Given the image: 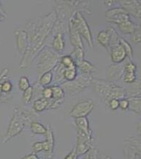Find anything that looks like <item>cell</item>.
<instances>
[{
  "label": "cell",
  "mask_w": 141,
  "mask_h": 159,
  "mask_svg": "<svg viewBox=\"0 0 141 159\" xmlns=\"http://www.w3.org/2000/svg\"><path fill=\"white\" fill-rule=\"evenodd\" d=\"M57 22L55 11L47 15L32 19L22 25L20 29L27 33L29 48L21 60L20 69L29 68L44 48L47 46L49 37L52 33Z\"/></svg>",
  "instance_id": "cell-1"
},
{
  "label": "cell",
  "mask_w": 141,
  "mask_h": 159,
  "mask_svg": "<svg viewBox=\"0 0 141 159\" xmlns=\"http://www.w3.org/2000/svg\"><path fill=\"white\" fill-rule=\"evenodd\" d=\"M38 116V113H35L34 111H30L22 106L16 107L9 121L7 130L3 138L4 143L20 135L32 121L36 120Z\"/></svg>",
  "instance_id": "cell-2"
},
{
  "label": "cell",
  "mask_w": 141,
  "mask_h": 159,
  "mask_svg": "<svg viewBox=\"0 0 141 159\" xmlns=\"http://www.w3.org/2000/svg\"><path fill=\"white\" fill-rule=\"evenodd\" d=\"M55 11L57 15V22L64 23L65 21H69L72 16L76 11L83 13L92 14L91 1H55Z\"/></svg>",
  "instance_id": "cell-3"
},
{
  "label": "cell",
  "mask_w": 141,
  "mask_h": 159,
  "mask_svg": "<svg viewBox=\"0 0 141 159\" xmlns=\"http://www.w3.org/2000/svg\"><path fill=\"white\" fill-rule=\"evenodd\" d=\"M91 85L100 99L107 106L110 100L112 99L121 100L127 98L125 88L114 83H110L104 80L93 78Z\"/></svg>",
  "instance_id": "cell-4"
},
{
  "label": "cell",
  "mask_w": 141,
  "mask_h": 159,
  "mask_svg": "<svg viewBox=\"0 0 141 159\" xmlns=\"http://www.w3.org/2000/svg\"><path fill=\"white\" fill-rule=\"evenodd\" d=\"M60 54H58L52 50V48L46 46L39 54L37 60V68L38 76L47 72L52 71L60 63L61 58Z\"/></svg>",
  "instance_id": "cell-5"
},
{
  "label": "cell",
  "mask_w": 141,
  "mask_h": 159,
  "mask_svg": "<svg viewBox=\"0 0 141 159\" xmlns=\"http://www.w3.org/2000/svg\"><path fill=\"white\" fill-rule=\"evenodd\" d=\"M93 75L79 74L76 79L72 81H65L60 85L64 90L65 94L74 96L83 92L92 85Z\"/></svg>",
  "instance_id": "cell-6"
},
{
  "label": "cell",
  "mask_w": 141,
  "mask_h": 159,
  "mask_svg": "<svg viewBox=\"0 0 141 159\" xmlns=\"http://www.w3.org/2000/svg\"><path fill=\"white\" fill-rule=\"evenodd\" d=\"M69 21L74 25V27L76 28L77 32L80 34L82 38L85 39V41L88 43V46L90 48H93V37L92 34L91 30L89 26L88 22L84 17L83 13L80 11H76L74 13V15L72 16V17L70 19Z\"/></svg>",
  "instance_id": "cell-7"
},
{
  "label": "cell",
  "mask_w": 141,
  "mask_h": 159,
  "mask_svg": "<svg viewBox=\"0 0 141 159\" xmlns=\"http://www.w3.org/2000/svg\"><path fill=\"white\" fill-rule=\"evenodd\" d=\"M123 159H141V138L138 135L125 140Z\"/></svg>",
  "instance_id": "cell-8"
},
{
  "label": "cell",
  "mask_w": 141,
  "mask_h": 159,
  "mask_svg": "<svg viewBox=\"0 0 141 159\" xmlns=\"http://www.w3.org/2000/svg\"><path fill=\"white\" fill-rule=\"evenodd\" d=\"M77 130V143L75 146L77 156L80 157L81 156L86 155L93 148V135H89L80 130Z\"/></svg>",
  "instance_id": "cell-9"
},
{
  "label": "cell",
  "mask_w": 141,
  "mask_h": 159,
  "mask_svg": "<svg viewBox=\"0 0 141 159\" xmlns=\"http://www.w3.org/2000/svg\"><path fill=\"white\" fill-rule=\"evenodd\" d=\"M105 20L107 22L118 25L131 20V16L122 7H113L108 9L105 13Z\"/></svg>",
  "instance_id": "cell-10"
},
{
  "label": "cell",
  "mask_w": 141,
  "mask_h": 159,
  "mask_svg": "<svg viewBox=\"0 0 141 159\" xmlns=\"http://www.w3.org/2000/svg\"><path fill=\"white\" fill-rule=\"evenodd\" d=\"M95 108V103L93 100H87L80 101L72 107L70 115L74 119L87 117L93 112Z\"/></svg>",
  "instance_id": "cell-11"
},
{
  "label": "cell",
  "mask_w": 141,
  "mask_h": 159,
  "mask_svg": "<svg viewBox=\"0 0 141 159\" xmlns=\"http://www.w3.org/2000/svg\"><path fill=\"white\" fill-rule=\"evenodd\" d=\"M56 32L54 37L52 48L54 51L58 54H62L65 48V42L64 38V29H63V23L57 22L55 26Z\"/></svg>",
  "instance_id": "cell-12"
},
{
  "label": "cell",
  "mask_w": 141,
  "mask_h": 159,
  "mask_svg": "<svg viewBox=\"0 0 141 159\" xmlns=\"http://www.w3.org/2000/svg\"><path fill=\"white\" fill-rule=\"evenodd\" d=\"M125 62L121 64H112L106 67V80L110 83L116 82L123 78L125 73Z\"/></svg>",
  "instance_id": "cell-13"
},
{
  "label": "cell",
  "mask_w": 141,
  "mask_h": 159,
  "mask_svg": "<svg viewBox=\"0 0 141 159\" xmlns=\"http://www.w3.org/2000/svg\"><path fill=\"white\" fill-rule=\"evenodd\" d=\"M121 7L124 9L130 16L141 20V4L136 0H122L117 1Z\"/></svg>",
  "instance_id": "cell-14"
},
{
  "label": "cell",
  "mask_w": 141,
  "mask_h": 159,
  "mask_svg": "<svg viewBox=\"0 0 141 159\" xmlns=\"http://www.w3.org/2000/svg\"><path fill=\"white\" fill-rule=\"evenodd\" d=\"M16 44L18 52L22 56L25 55L29 48V39L27 33L22 29H17L15 31Z\"/></svg>",
  "instance_id": "cell-15"
},
{
  "label": "cell",
  "mask_w": 141,
  "mask_h": 159,
  "mask_svg": "<svg viewBox=\"0 0 141 159\" xmlns=\"http://www.w3.org/2000/svg\"><path fill=\"white\" fill-rule=\"evenodd\" d=\"M68 33H69V39L70 44L73 48H84L83 45V38L77 32L76 28L70 21H68Z\"/></svg>",
  "instance_id": "cell-16"
},
{
  "label": "cell",
  "mask_w": 141,
  "mask_h": 159,
  "mask_svg": "<svg viewBox=\"0 0 141 159\" xmlns=\"http://www.w3.org/2000/svg\"><path fill=\"white\" fill-rule=\"evenodd\" d=\"M127 58V54L121 44H117L110 49V59L113 64L123 63Z\"/></svg>",
  "instance_id": "cell-17"
},
{
  "label": "cell",
  "mask_w": 141,
  "mask_h": 159,
  "mask_svg": "<svg viewBox=\"0 0 141 159\" xmlns=\"http://www.w3.org/2000/svg\"><path fill=\"white\" fill-rule=\"evenodd\" d=\"M96 40L101 46L108 50L110 49V33L108 29V27L106 29L99 32L96 37Z\"/></svg>",
  "instance_id": "cell-18"
},
{
  "label": "cell",
  "mask_w": 141,
  "mask_h": 159,
  "mask_svg": "<svg viewBox=\"0 0 141 159\" xmlns=\"http://www.w3.org/2000/svg\"><path fill=\"white\" fill-rule=\"evenodd\" d=\"M126 89L127 98H140L141 97V79L137 80L135 83L130 84V86Z\"/></svg>",
  "instance_id": "cell-19"
},
{
  "label": "cell",
  "mask_w": 141,
  "mask_h": 159,
  "mask_svg": "<svg viewBox=\"0 0 141 159\" xmlns=\"http://www.w3.org/2000/svg\"><path fill=\"white\" fill-rule=\"evenodd\" d=\"M76 65L77 70L80 72V74L93 75V72L95 70V65L85 59L79 62H77Z\"/></svg>",
  "instance_id": "cell-20"
},
{
  "label": "cell",
  "mask_w": 141,
  "mask_h": 159,
  "mask_svg": "<svg viewBox=\"0 0 141 159\" xmlns=\"http://www.w3.org/2000/svg\"><path fill=\"white\" fill-rule=\"evenodd\" d=\"M50 108V100L44 99L43 98H38L34 100L32 104V109L37 113H42Z\"/></svg>",
  "instance_id": "cell-21"
},
{
  "label": "cell",
  "mask_w": 141,
  "mask_h": 159,
  "mask_svg": "<svg viewBox=\"0 0 141 159\" xmlns=\"http://www.w3.org/2000/svg\"><path fill=\"white\" fill-rule=\"evenodd\" d=\"M75 125L76 129L80 130L89 135H93V130L90 127V122L87 117L75 118Z\"/></svg>",
  "instance_id": "cell-22"
},
{
  "label": "cell",
  "mask_w": 141,
  "mask_h": 159,
  "mask_svg": "<svg viewBox=\"0 0 141 159\" xmlns=\"http://www.w3.org/2000/svg\"><path fill=\"white\" fill-rule=\"evenodd\" d=\"M65 67L60 63L56 66V67L52 70L53 73V82L54 85H60L61 84L65 82L64 78V70Z\"/></svg>",
  "instance_id": "cell-23"
},
{
  "label": "cell",
  "mask_w": 141,
  "mask_h": 159,
  "mask_svg": "<svg viewBox=\"0 0 141 159\" xmlns=\"http://www.w3.org/2000/svg\"><path fill=\"white\" fill-rule=\"evenodd\" d=\"M117 26L118 27L120 31L121 32V33L124 34H130V35H132L136 29V25L133 22L132 20L126 21V22L121 23V24L117 25Z\"/></svg>",
  "instance_id": "cell-24"
},
{
  "label": "cell",
  "mask_w": 141,
  "mask_h": 159,
  "mask_svg": "<svg viewBox=\"0 0 141 159\" xmlns=\"http://www.w3.org/2000/svg\"><path fill=\"white\" fill-rule=\"evenodd\" d=\"M52 90V99L57 102H63L65 97V93L62 88L58 85H51Z\"/></svg>",
  "instance_id": "cell-25"
},
{
  "label": "cell",
  "mask_w": 141,
  "mask_h": 159,
  "mask_svg": "<svg viewBox=\"0 0 141 159\" xmlns=\"http://www.w3.org/2000/svg\"><path fill=\"white\" fill-rule=\"evenodd\" d=\"M30 130L35 135H45L48 128L37 120H34L30 123Z\"/></svg>",
  "instance_id": "cell-26"
},
{
  "label": "cell",
  "mask_w": 141,
  "mask_h": 159,
  "mask_svg": "<svg viewBox=\"0 0 141 159\" xmlns=\"http://www.w3.org/2000/svg\"><path fill=\"white\" fill-rule=\"evenodd\" d=\"M53 81V73L52 71H49L45 73L42 74V75L39 77L38 80L37 81V83L39 84V85L42 87L45 88L50 86L51 83Z\"/></svg>",
  "instance_id": "cell-27"
},
{
  "label": "cell",
  "mask_w": 141,
  "mask_h": 159,
  "mask_svg": "<svg viewBox=\"0 0 141 159\" xmlns=\"http://www.w3.org/2000/svg\"><path fill=\"white\" fill-rule=\"evenodd\" d=\"M129 100H130V106L128 111H132L141 117V98H130Z\"/></svg>",
  "instance_id": "cell-28"
},
{
  "label": "cell",
  "mask_w": 141,
  "mask_h": 159,
  "mask_svg": "<svg viewBox=\"0 0 141 159\" xmlns=\"http://www.w3.org/2000/svg\"><path fill=\"white\" fill-rule=\"evenodd\" d=\"M78 70L77 67L65 68L64 70V78L65 81L70 82L74 80L78 76Z\"/></svg>",
  "instance_id": "cell-29"
},
{
  "label": "cell",
  "mask_w": 141,
  "mask_h": 159,
  "mask_svg": "<svg viewBox=\"0 0 141 159\" xmlns=\"http://www.w3.org/2000/svg\"><path fill=\"white\" fill-rule=\"evenodd\" d=\"M119 44H121L122 47L124 48V50L127 54V57H128V59L132 60L133 57V50L132 45L130 44V43H128V42L125 40L124 38L121 37L119 39Z\"/></svg>",
  "instance_id": "cell-30"
},
{
  "label": "cell",
  "mask_w": 141,
  "mask_h": 159,
  "mask_svg": "<svg viewBox=\"0 0 141 159\" xmlns=\"http://www.w3.org/2000/svg\"><path fill=\"white\" fill-rule=\"evenodd\" d=\"M130 42L136 45L141 46V20H140L138 26H136L135 32L130 37Z\"/></svg>",
  "instance_id": "cell-31"
},
{
  "label": "cell",
  "mask_w": 141,
  "mask_h": 159,
  "mask_svg": "<svg viewBox=\"0 0 141 159\" xmlns=\"http://www.w3.org/2000/svg\"><path fill=\"white\" fill-rule=\"evenodd\" d=\"M60 63L65 68H70V67H77L76 63H75L73 58L71 57L70 55L61 56Z\"/></svg>",
  "instance_id": "cell-32"
},
{
  "label": "cell",
  "mask_w": 141,
  "mask_h": 159,
  "mask_svg": "<svg viewBox=\"0 0 141 159\" xmlns=\"http://www.w3.org/2000/svg\"><path fill=\"white\" fill-rule=\"evenodd\" d=\"M70 55L73 58L75 63L80 62L84 60V48H74Z\"/></svg>",
  "instance_id": "cell-33"
},
{
  "label": "cell",
  "mask_w": 141,
  "mask_h": 159,
  "mask_svg": "<svg viewBox=\"0 0 141 159\" xmlns=\"http://www.w3.org/2000/svg\"><path fill=\"white\" fill-rule=\"evenodd\" d=\"M34 97V87L31 85L30 87L23 92L22 101L24 104H28L32 101Z\"/></svg>",
  "instance_id": "cell-34"
},
{
  "label": "cell",
  "mask_w": 141,
  "mask_h": 159,
  "mask_svg": "<svg viewBox=\"0 0 141 159\" xmlns=\"http://www.w3.org/2000/svg\"><path fill=\"white\" fill-rule=\"evenodd\" d=\"M48 130L45 133V140L48 142L49 145H50L51 150L54 151V148H55V136H54L53 130L52 129L50 126L47 127Z\"/></svg>",
  "instance_id": "cell-35"
},
{
  "label": "cell",
  "mask_w": 141,
  "mask_h": 159,
  "mask_svg": "<svg viewBox=\"0 0 141 159\" xmlns=\"http://www.w3.org/2000/svg\"><path fill=\"white\" fill-rule=\"evenodd\" d=\"M30 83L29 79L26 76H22L18 81V88L21 91L24 92L30 87Z\"/></svg>",
  "instance_id": "cell-36"
},
{
  "label": "cell",
  "mask_w": 141,
  "mask_h": 159,
  "mask_svg": "<svg viewBox=\"0 0 141 159\" xmlns=\"http://www.w3.org/2000/svg\"><path fill=\"white\" fill-rule=\"evenodd\" d=\"M123 80L127 84H133L137 80V75L136 72H125L123 77Z\"/></svg>",
  "instance_id": "cell-37"
},
{
  "label": "cell",
  "mask_w": 141,
  "mask_h": 159,
  "mask_svg": "<svg viewBox=\"0 0 141 159\" xmlns=\"http://www.w3.org/2000/svg\"><path fill=\"white\" fill-rule=\"evenodd\" d=\"M125 72H136L137 71V65L132 60H128L125 62Z\"/></svg>",
  "instance_id": "cell-38"
},
{
  "label": "cell",
  "mask_w": 141,
  "mask_h": 159,
  "mask_svg": "<svg viewBox=\"0 0 141 159\" xmlns=\"http://www.w3.org/2000/svg\"><path fill=\"white\" fill-rule=\"evenodd\" d=\"M2 92L4 94H9L13 88V85L10 80H6L3 83H2Z\"/></svg>",
  "instance_id": "cell-39"
},
{
  "label": "cell",
  "mask_w": 141,
  "mask_h": 159,
  "mask_svg": "<svg viewBox=\"0 0 141 159\" xmlns=\"http://www.w3.org/2000/svg\"><path fill=\"white\" fill-rule=\"evenodd\" d=\"M42 97L47 100H50L52 98V90L51 86H48V87L43 88L42 93Z\"/></svg>",
  "instance_id": "cell-40"
},
{
  "label": "cell",
  "mask_w": 141,
  "mask_h": 159,
  "mask_svg": "<svg viewBox=\"0 0 141 159\" xmlns=\"http://www.w3.org/2000/svg\"><path fill=\"white\" fill-rule=\"evenodd\" d=\"M129 106H130V100L128 98H123V99L120 100L119 108H121V111H127L129 109Z\"/></svg>",
  "instance_id": "cell-41"
},
{
  "label": "cell",
  "mask_w": 141,
  "mask_h": 159,
  "mask_svg": "<svg viewBox=\"0 0 141 159\" xmlns=\"http://www.w3.org/2000/svg\"><path fill=\"white\" fill-rule=\"evenodd\" d=\"M120 106V100L117 99H112L108 102L107 106L111 111H117L119 108Z\"/></svg>",
  "instance_id": "cell-42"
},
{
  "label": "cell",
  "mask_w": 141,
  "mask_h": 159,
  "mask_svg": "<svg viewBox=\"0 0 141 159\" xmlns=\"http://www.w3.org/2000/svg\"><path fill=\"white\" fill-rule=\"evenodd\" d=\"M32 151H33L34 153L36 154L43 151V143H42V141L35 142L34 143H33V145H32Z\"/></svg>",
  "instance_id": "cell-43"
},
{
  "label": "cell",
  "mask_w": 141,
  "mask_h": 159,
  "mask_svg": "<svg viewBox=\"0 0 141 159\" xmlns=\"http://www.w3.org/2000/svg\"><path fill=\"white\" fill-rule=\"evenodd\" d=\"M9 75V70L7 67H4L2 70L0 72V83H3L4 80H7Z\"/></svg>",
  "instance_id": "cell-44"
},
{
  "label": "cell",
  "mask_w": 141,
  "mask_h": 159,
  "mask_svg": "<svg viewBox=\"0 0 141 159\" xmlns=\"http://www.w3.org/2000/svg\"><path fill=\"white\" fill-rule=\"evenodd\" d=\"M98 152L97 151V149L93 147V148H92L91 150L88 153V158L89 159H98Z\"/></svg>",
  "instance_id": "cell-45"
},
{
  "label": "cell",
  "mask_w": 141,
  "mask_h": 159,
  "mask_svg": "<svg viewBox=\"0 0 141 159\" xmlns=\"http://www.w3.org/2000/svg\"><path fill=\"white\" fill-rule=\"evenodd\" d=\"M78 158V156H77L76 151H75V148L74 147L73 149L67 155L65 156L64 159H77Z\"/></svg>",
  "instance_id": "cell-46"
},
{
  "label": "cell",
  "mask_w": 141,
  "mask_h": 159,
  "mask_svg": "<svg viewBox=\"0 0 141 159\" xmlns=\"http://www.w3.org/2000/svg\"><path fill=\"white\" fill-rule=\"evenodd\" d=\"M11 97H12V95L10 93L9 94H2V95H0V103L9 101L11 98Z\"/></svg>",
  "instance_id": "cell-47"
},
{
  "label": "cell",
  "mask_w": 141,
  "mask_h": 159,
  "mask_svg": "<svg viewBox=\"0 0 141 159\" xmlns=\"http://www.w3.org/2000/svg\"><path fill=\"white\" fill-rule=\"evenodd\" d=\"M21 159H40L39 158V156H37V154L34 153V152H32L31 153L27 154V155L24 156L23 157L21 158Z\"/></svg>",
  "instance_id": "cell-48"
},
{
  "label": "cell",
  "mask_w": 141,
  "mask_h": 159,
  "mask_svg": "<svg viewBox=\"0 0 141 159\" xmlns=\"http://www.w3.org/2000/svg\"><path fill=\"white\" fill-rule=\"evenodd\" d=\"M136 130H137L138 135L141 138V120L138 122L137 126H136Z\"/></svg>",
  "instance_id": "cell-49"
},
{
  "label": "cell",
  "mask_w": 141,
  "mask_h": 159,
  "mask_svg": "<svg viewBox=\"0 0 141 159\" xmlns=\"http://www.w3.org/2000/svg\"><path fill=\"white\" fill-rule=\"evenodd\" d=\"M98 159H113L112 157H110V156L105 155V154H98Z\"/></svg>",
  "instance_id": "cell-50"
},
{
  "label": "cell",
  "mask_w": 141,
  "mask_h": 159,
  "mask_svg": "<svg viewBox=\"0 0 141 159\" xmlns=\"http://www.w3.org/2000/svg\"><path fill=\"white\" fill-rule=\"evenodd\" d=\"M117 1H104L103 3H104L105 5H106L107 7H111L112 6V4L117 3Z\"/></svg>",
  "instance_id": "cell-51"
},
{
  "label": "cell",
  "mask_w": 141,
  "mask_h": 159,
  "mask_svg": "<svg viewBox=\"0 0 141 159\" xmlns=\"http://www.w3.org/2000/svg\"><path fill=\"white\" fill-rule=\"evenodd\" d=\"M7 17V15L6 13H2L0 12V22H2L5 20V18Z\"/></svg>",
  "instance_id": "cell-52"
},
{
  "label": "cell",
  "mask_w": 141,
  "mask_h": 159,
  "mask_svg": "<svg viewBox=\"0 0 141 159\" xmlns=\"http://www.w3.org/2000/svg\"><path fill=\"white\" fill-rule=\"evenodd\" d=\"M0 12L5 13V11H4V9H3V7H2V4L1 2H0Z\"/></svg>",
  "instance_id": "cell-53"
},
{
  "label": "cell",
  "mask_w": 141,
  "mask_h": 159,
  "mask_svg": "<svg viewBox=\"0 0 141 159\" xmlns=\"http://www.w3.org/2000/svg\"><path fill=\"white\" fill-rule=\"evenodd\" d=\"M2 94H4L3 92H2V83H0V95H2Z\"/></svg>",
  "instance_id": "cell-54"
},
{
  "label": "cell",
  "mask_w": 141,
  "mask_h": 159,
  "mask_svg": "<svg viewBox=\"0 0 141 159\" xmlns=\"http://www.w3.org/2000/svg\"><path fill=\"white\" fill-rule=\"evenodd\" d=\"M140 98H141V97H140Z\"/></svg>",
  "instance_id": "cell-55"
}]
</instances>
